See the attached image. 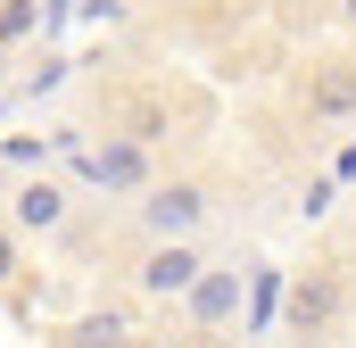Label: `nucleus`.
I'll use <instances>...</instances> for the list:
<instances>
[{
  "label": "nucleus",
  "mask_w": 356,
  "mask_h": 348,
  "mask_svg": "<svg viewBox=\"0 0 356 348\" xmlns=\"http://www.w3.org/2000/svg\"><path fill=\"white\" fill-rule=\"evenodd\" d=\"M17 274V232H0V282Z\"/></svg>",
  "instance_id": "obj_11"
},
{
  "label": "nucleus",
  "mask_w": 356,
  "mask_h": 348,
  "mask_svg": "<svg viewBox=\"0 0 356 348\" xmlns=\"http://www.w3.org/2000/svg\"><path fill=\"white\" fill-rule=\"evenodd\" d=\"M141 224H149L158 241H191V232L207 224V191H199V182H149Z\"/></svg>",
  "instance_id": "obj_1"
},
{
  "label": "nucleus",
  "mask_w": 356,
  "mask_h": 348,
  "mask_svg": "<svg viewBox=\"0 0 356 348\" xmlns=\"http://www.w3.org/2000/svg\"><path fill=\"white\" fill-rule=\"evenodd\" d=\"M42 25V0H0V42H25Z\"/></svg>",
  "instance_id": "obj_10"
},
{
  "label": "nucleus",
  "mask_w": 356,
  "mask_h": 348,
  "mask_svg": "<svg viewBox=\"0 0 356 348\" xmlns=\"http://www.w3.org/2000/svg\"><path fill=\"white\" fill-rule=\"evenodd\" d=\"M199 249H191V241H158V249H149V258H141V290H149V299H182V290H191V282H199Z\"/></svg>",
  "instance_id": "obj_4"
},
{
  "label": "nucleus",
  "mask_w": 356,
  "mask_h": 348,
  "mask_svg": "<svg viewBox=\"0 0 356 348\" xmlns=\"http://www.w3.org/2000/svg\"><path fill=\"white\" fill-rule=\"evenodd\" d=\"M307 116H315V125L356 116V58H323V67L307 75Z\"/></svg>",
  "instance_id": "obj_3"
},
{
  "label": "nucleus",
  "mask_w": 356,
  "mask_h": 348,
  "mask_svg": "<svg viewBox=\"0 0 356 348\" xmlns=\"http://www.w3.org/2000/svg\"><path fill=\"white\" fill-rule=\"evenodd\" d=\"M340 17H348V25H356V0H340Z\"/></svg>",
  "instance_id": "obj_13"
},
{
  "label": "nucleus",
  "mask_w": 356,
  "mask_h": 348,
  "mask_svg": "<svg viewBox=\"0 0 356 348\" xmlns=\"http://www.w3.org/2000/svg\"><path fill=\"white\" fill-rule=\"evenodd\" d=\"M182 299H191V324H199V332H224V324L241 315V265H199V282H191Z\"/></svg>",
  "instance_id": "obj_2"
},
{
  "label": "nucleus",
  "mask_w": 356,
  "mask_h": 348,
  "mask_svg": "<svg viewBox=\"0 0 356 348\" xmlns=\"http://www.w3.org/2000/svg\"><path fill=\"white\" fill-rule=\"evenodd\" d=\"M124 340H133V324H124L116 307H99V315H83V324L67 332V348H124Z\"/></svg>",
  "instance_id": "obj_9"
},
{
  "label": "nucleus",
  "mask_w": 356,
  "mask_h": 348,
  "mask_svg": "<svg viewBox=\"0 0 356 348\" xmlns=\"http://www.w3.org/2000/svg\"><path fill=\"white\" fill-rule=\"evenodd\" d=\"M0 67H8V58H0Z\"/></svg>",
  "instance_id": "obj_14"
},
{
  "label": "nucleus",
  "mask_w": 356,
  "mask_h": 348,
  "mask_svg": "<svg viewBox=\"0 0 356 348\" xmlns=\"http://www.w3.org/2000/svg\"><path fill=\"white\" fill-rule=\"evenodd\" d=\"M332 315H340V282H332V274H307V282H290V332H298V340L332 332Z\"/></svg>",
  "instance_id": "obj_5"
},
{
  "label": "nucleus",
  "mask_w": 356,
  "mask_h": 348,
  "mask_svg": "<svg viewBox=\"0 0 356 348\" xmlns=\"http://www.w3.org/2000/svg\"><path fill=\"white\" fill-rule=\"evenodd\" d=\"M83 174L108 182V191H141V182H149V150H141V141H108V150L83 158Z\"/></svg>",
  "instance_id": "obj_6"
},
{
  "label": "nucleus",
  "mask_w": 356,
  "mask_h": 348,
  "mask_svg": "<svg viewBox=\"0 0 356 348\" xmlns=\"http://www.w3.org/2000/svg\"><path fill=\"white\" fill-rule=\"evenodd\" d=\"M67 224V191L58 182H25L17 191V232H58Z\"/></svg>",
  "instance_id": "obj_8"
},
{
  "label": "nucleus",
  "mask_w": 356,
  "mask_h": 348,
  "mask_svg": "<svg viewBox=\"0 0 356 348\" xmlns=\"http://www.w3.org/2000/svg\"><path fill=\"white\" fill-rule=\"evenodd\" d=\"M191 348H216V332H199V340H191Z\"/></svg>",
  "instance_id": "obj_12"
},
{
  "label": "nucleus",
  "mask_w": 356,
  "mask_h": 348,
  "mask_svg": "<svg viewBox=\"0 0 356 348\" xmlns=\"http://www.w3.org/2000/svg\"><path fill=\"white\" fill-rule=\"evenodd\" d=\"M166 125H175V116H166L158 91H133V100L116 108V141H141V150H149V141H166Z\"/></svg>",
  "instance_id": "obj_7"
}]
</instances>
